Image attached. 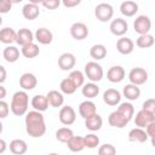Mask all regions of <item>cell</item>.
Masks as SVG:
<instances>
[{
	"instance_id": "obj_1",
	"label": "cell",
	"mask_w": 155,
	"mask_h": 155,
	"mask_svg": "<svg viewBox=\"0 0 155 155\" xmlns=\"http://www.w3.org/2000/svg\"><path fill=\"white\" fill-rule=\"evenodd\" d=\"M25 131L31 138H40L46 133L45 117L41 111L31 110L25 113Z\"/></svg>"
},
{
	"instance_id": "obj_2",
	"label": "cell",
	"mask_w": 155,
	"mask_h": 155,
	"mask_svg": "<svg viewBox=\"0 0 155 155\" xmlns=\"http://www.w3.org/2000/svg\"><path fill=\"white\" fill-rule=\"evenodd\" d=\"M28 107H29V96L27 91L22 90L15 92L10 104V110L12 111V114L16 116L25 115V113L28 111Z\"/></svg>"
},
{
	"instance_id": "obj_3",
	"label": "cell",
	"mask_w": 155,
	"mask_h": 155,
	"mask_svg": "<svg viewBox=\"0 0 155 155\" xmlns=\"http://www.w3.org/2000/svg\"><path fill=\"white\" fill-rule=\"evenodd\" d=\"M103 75H104V70H103L102 65L99 63H97V61L87 62L85 64V76L90 81L98 82L103 79Z\"/></svg>"
},
{
	"instance_id": "obj_4",
	"label": "cell",
	"mask_w": 155,
	"mask_h": 155,
	"mask_svg": "<svg viewBox=\"0 0 155 155\" xmlns=\"http://www.w3.org/2000/svg\"><path fill=\"white\" fill-rule=\"evenodd\" d=\"M94 16L99 22H109L114 16V8L108 2H101L94 7Z\"/></svg>"
},
{
	"instance_id": "obj_5",
	"label": "cell",
	"mask_w": 155,
	"mask_h": 155,
	"mask_svg": "<svg viewBox=\"0 0 155 155\" xmlns=\"http://www.w3.org/2000/svg\"><path fill=\"white\" fill-rule=\"evenodd\" d=\"M128 80H130L131 84H134L137 86L143 85L148 80V71L144 68H140V67L132 68L128 73Z\"/></svg>"
},
{
	"instance_id": "obj_6",
	"label": "cell",
	"mask_w": 155,
	"mask_h": 155,
	"mask_svg": "<svg viewBox=\"0 0 155 155\" xmlns=\"http://www.w3.org/2000/svg\"><path fill=\"white\" fill-rule=\"evenodd\" d=\"M58 119L61 121V124L65 125V126H70L75 122L76 120V113L74 110L73 107L70 105H64L61 108L59 114H58Z\"/></svg>"
},
{
	"instance_id": "obj_7",
	"label": "cell",
	"mask_w": 155,
	"mask_h": 155,
	"mask_svg": "<svg viewBox=\"0 0 155 155\" xmlns=\"http://www.w3.org/2000/svg\"><path fill=\"white\" fill-rule=\"evenodd\" d=\"M150 28H151V21L148 16L140 15V16L136 17V19L133 22V29L136 33H138L139 35L147 34L150 31Z\"/></svg>"
},
{
	"instance_id": "obj_8",
	"label": "cell",
	"mask_w": 155,
	"mask_h": 155,
	"mask_svg": "<svg viewBox=\"0 0 155 155\" xmlns=\"http://www.w3.org/2000/svg\"><path fill=\"white\" fill-rule=\"evenodd\" d=\"M153 121H155V113H150L144 109H140L139 111H137V114L134 116V124L137 127L145 128Z\"/></svg>"
},
{
	"instance_id": "obj_9",
	"label": "cell",
	"mask_w": 155,
	"mask_h": 155,
	"mask_svg": "<svg viewBox=\"0 0 155 155\" xmlns=\"http://www.w3.org/2000/svg\"><path fill=\"white\" fill-rule=\"evenodd\" d=\"M69 31H70L71 38L74 40H76V41H81V40L86 39L88 36V28L82 22H75V23H73Z\"/></svg>"
},
{
	"instance_id": "obj_10",
	"label": "cell",
	"mask_w": 155,
	"mask_h": 155,
	"mask_svg": "<svg viewBox=\"0 0 155 155\" xmlns=\"http://www.w3.org/2000/svg\"><path fill=\"white\" fill-rule=\"evenodd\" d=\"M109 29H110V33L113 35L124 36L128 30V24H127L126 19H124V18H115L110 22Z\"/></svg>"
},
{
	"instance_id": "obj_11",
	"label": "cell",
	"mask_w": 155,
	"mask_h": 155,
	"mask_svg": "<svg viewBox=\"0 0 155 155\" xmlns=\"http://www.w3.org/2000/svg\"><path fill=\"white\" fill-rule=\"evenodd\" d=\"M75 64H76V58L70 52H64L58 57V67L64 71L71 70L75 67Z\"/></svg>"
},
{
	"instance_id": "obj_12",
	"label": "cell",
	"mask_w": 155,
	"mask_h": 155,
	"mask_svg": "<svg viewBox=\"0 0 155 155\" xmlns=\"http://www.w3.org/2000/svg\"><path fill=\"white\" fill-rule=\"evenodd\" d=\"M125 69L121 67V65H113L108 69L107 71V78L110 82L113 84H117V82H121L124 79H125Z\"/></svg>"
},
{
	"instance_id": "obj_13",
	"label": "cell",
	"mask_w": 155,
	"mask_h": 155,
	"mask_svg": "<svg viewBox=\"0 0 155 155\" xmlns=\"http://www.w3.org/2000/svg\"><path fill=\"white\" fill-rule=\"evenodd\" d=\"M38 79L33 73H24L19 78V86L24 91H31L36 87Z\"/></svg>"
},
{
	"instance_id": "obj_14",
	"label": "cell",
	"mask_w": 155,
	"mask_h": 155,
	"mask_svg": "<svg viewBox=\"0 0 155 155\" xmlns=\"http://www.w3.org/2000/svg\"><path fill=\"white\" fill-rule=\"evenodd\" d=\"M103 101L110 107H115L121 102V93L116 88H108L103 93Z\"/></svg>"
},
{
	"instance_id": "obj_15",
	"label": "cell",
	"mask_w": 155,
	"mask_h": 155,
	"mask_svg": "<svg viewBox=\"0 0 155 155\" xmlns=\"http://www.w3.org/2000/svg\"><path fill=\"white\" fill-rule=\"evenodd\" d=\"M108 122L111 127H115V128H124L128 122L130 120L126 119L121 113H119L117 110L113 111L109 114V117H108Z\"/></svg>"
},
{
	"instance_id": "obj_16",
	"label": "cell",
	"mask_w": 155,
	"mask_h": 155,
	"mask_svg": "<svg viewBox=\"0 0 155 155\" xmlns=\"http://www.w3.org/2000/svg\"><path fill=\"white\" fill-rule=\"evenodd\" d=\"M116 50H117L119 53H121V54H130V53H132L133 50H134V42H133L130 38L121 36V38L116 41Z\"/></svg>"
},
{
	"instance_id": "obj_17",
	"label": "cell",
	"mask_w": 155,
	"mask_h": 155,
	"mask_svg": "<svg viewBox=\"0 0 155 155\" xmlns=\"http://www.w3.org/2000/svg\"><path fill=\"white\" fill-rule=\"evenodd\" d=\"M34 39L41 45H48L53 40V34L47 28H39L34 33Z\"/></svg>"
},
{
	"instance_id": "obj_18",
	"label": "cell",
	"mask_w": 155,
	"mask_h": 155,
	"mask_svg": "<svg viewBox=\"0 0 155 155\" xmlns=\"http://www.w3.org/2000/svg\"><path fill=\"white\" fill-rule=\"evenodd\" d=\"M34 40V33L28 28H22L16 34V42L19 46H24L29 42H33Z\"/></svg>"
},
{
	"instance_id": "obj_19",
	"label": "cell",
	"mask_w": 155,
	"mask_h": 155,
	"mask_svg": "<svg viewBox=\"0 0 155 155\" xmlns=\"http://www.w3.org/2000/svg\"><path fill=\"white\" fill-rule=\"evenodd\" d=\"M85 126L87 130L92 131V132H96V131H99L103 126V119L101 115H98L97 113H94L93 115L88 116L85 119Z\"/></svg>"
},
{
	"instance_id": "obj_20",
	"label": "cell",
	"mask_w": 155,
	"mask_h": 155,
	"mask_svg": "<svg viewBox=\"0 0 155 155\" xmlns=\"http://www.w3.org/2000/svg\"><path fill=\"white\" fill-rule=\"evenodd\" d=\"M149 139L147 132L142 127H134L128 132V140L134 143H145Z\"/></svg>"
},
{
	"instance_id": "obj_21",
	"label": "cell",
	"mask_w": 155,
	"mask_h": 155,
	"mask_svg": "<svg viewBox=\"0 0 155 155\" xmlns=\"http://www.w3.org/2000/svg\"><path fill=\"white\" fill-rule=\"evenodd\" d=\"M122 94H124V97H125L127 101H130V102L137 101V99L140 97V88H139L137 85L130 82V84H127L126 86H124Z\"/></svg>"
},
{
	"instance_id": "obj_22",
	"label": "cell",
	"mask_w": 155,
	"mask_h": 155,
	"mask_svg": "<svg viewBox=\"0 0 155 155\" xmlns=\"http://www.w3.org/2000/svg\"><path fill=\"white\" fill-rule=\"evenodd\" d=\"M94 113H97V108H96V104L90 101V99H86L84 102L80 103L79 105V114L82 119H86L91 115H93Z\"/></svg>"
},
{
	"instance_id": "obj_23",
	"label": "cell",
	"mask_w": 155,
	"mask_h": 155,
	"mask_svg": "<svg viewBox=\"0 0 155 155\" xmlns=\"http://www.w3.org/2000/svg\"><path fill=\"white\" fill-rule=\"evenodd\" d=\"M46 98H47V102H48V105H51L52 108H59L63 105L64 103V97H63V93L57 91V90H51L47 94H46Z\"/></svg>"
},
{
	"instance_id": "obj_24",
	"label": "cell",
	"mask_w": 155,
	"mask_h": 155,
	"mask_svg": "<svg viewBox=\"0 0 155 155\" xmlns=\"http://www.w3.org/2000/svg\"><path fill=\"white\" fill-rule=\"evenodd\" d=\"M120 12L125 17H133L138 12V4L133 0H126L120 5Z\"/></svg>"
},
{
	"instance_id": "obj_25",
	"label": "cell",
	"mask_w": 155,
	"mask_h": 155,
	"mask_svg": "<svg viewBox=\"0 0 155 155\" xmlns=\"http://www.w3.org/2000/svg\"><path fill=\"white\" fill-rule=\"evenodd\" d=\"M22 15L25 19L28 21H33V19H36L40 15V8L38 5L35 4H31V2H28L23 6L22 8Z\"/></svg>"
},
{
	"instance_id": "obj_26",
	"label": "cell",
	"mask_w": 155,
	"mask_h": 155,
	"mask_svg": "<svg viewBox=\"0 0 155 155\" xmlns=\"http://www.w3.org/2000/svg\"><path fill=\"white\" fill-rule=\"evenodd\" d=\"M16 34L17 31L11 27H5L0 29V42L5 45H11L16 42Z\"/></svg>"
},
{
	"instance_id": "obj_27",
	"label": "cell",
	"mask_w": 155,
	"mask_h": 155,
	"mask_svg": "<svg viewBox=\"0 0 155 155\" xmlns=\"http://www.w3.org/2000/svg\"><path fill=\"white\" fill-rule=\"evenodd\" d=\"M10 151L15 155H22V154H25L27 150H28V144L25 140L23 139H13L10 142Z\"/></svg>"
},
{
	"instance_id": "obj_28",
	"label": "cell",
	"mask_w": 155,
	"mask_h": 155,
	"mask_svg": "<svg viewBox=\"0 0 155 155\" xmlns=\"http://www.w3.org/2000/svg\"><path fill=\"white\" fill-rule=\"evenodd\" d=\"M81 93H82V96L86 97L87 99H92V98H94V97L98 96V93H99V86L97 85V82L90 81V82L82 85Z\"/></svg>"
},
{
	"instance_id": "obj_29",
	"label": "cell",
	"mask_w": 155,
	"mask_h": 155,
	"mask_svg": "<svg viewBox=\"0 0 155 155\" xmlns=\"http://www.w3.org/2000/svg\"><path fill=\"white\" fill-rule=\"evenodd\" d=\"M2 57L8 63H15L19 58V50L13 45H7L2 51Z\"/></svg>"
},
{
	"instance_id": "obj_30",
	"label": "cell",
	"mask_w": 155,
	"mask_h": 155,
	"mask_svg": "<svg viewBox=\"0 0 155 155\" xmlns=\"http://www.w3.org/2000/svg\"><path fill=\"white\" fill-rule=\"evenodd\" d=\"M30 104L34 108V110H38V111H41V113L45 111V110H47V108H48L47 98L44 94H36V96H34L31 98V101H30Z\"/></svg>"
},
{
	"instance_id": "obj_31",
	"label": "cell",
	"mask_w": 155,
	"mask_h": 155,
	"mask_svg": "<svg viewBox=\"0 0 155 155\" xmlns=\"http://www.w3.org/2000/svg\"><path fill=\"white\" fill-rule=\"evenodd\" d=\"M65 144L68 145V149L73 153H79L85 149L84 137H80V136H73Z\"/></svg>"
},
{
	"instance_id": "obj_32",
	"label": "cell",
	"mask_w": 155,
	"mask_h": 155,
	"mask_svg": "<svg viewBox=\"0 0 155 155\" xmlns=\"http://www.w3.org/2000/svg\"><path fill=\"white\" fill-rule=\"evenodd\" d=\"M90 56L93 61H102L107 56V47L103 44H94L90 48Z\"/></svg>"
},
{
	"instance_id": "obj_33",
	"label": "cell",
	"mask_w": 155,
	"mask_h": 155,
	"mask_svg": "<svg viewBox=\"0 0 155 155\" xmlns=\"http://www.w3.org/2000/svg\"><path fill=\"white\" fill-rule=\"evenodd\" d=\"M21 53L23 54V57L25 58H35L36 56H39L40 53V48L34 42H29L24 46H22L21 48Z\"/></svg>"
},
{
	"instance_id": "obj_34",
	"label": "cell",
	"mask_w": 155,
	"mask_h": 155,
	"mask_svg": "<svg viewBox=\"0 0 155 155\" xmlns=\"http://www.w3.org/2000/svg\"><path fill=\"white\" fill-rule=\"evenodd\" d=\"M119 113H121L126 119H128L130 121L132 120L133 115H134V107L132 105V103L130 102H124V103H119V107L116 109Z\"/></svg>"
},
{
	"instance_id": "obj_35",
	"label": "cell",
	"mask_w": 155,
	"mask_h": 155,
	"mask_svg": "<svg viewBox=\"0 0 155 155\" xmlns=\"http://www.w3.org/2000/svg\"><path fill=\"white\" fill-rule=\"evenodd\" d=\"M136 45L138 47H140V48H149V47H151L154 45V36L151 34H149V33L142 34V35H139L137 38Z\"/></svg>"
},
{
	"instance_id": "obj_36",
	"label": "cell",
	"mask_w": 155,
	"mask_h": 155,
	"mask_svg": "<svg viewBox=\"0 0 155 155\" xmlns=\"http://www.w3.org/2000/svg\"><path fill=\"white\" fill-rule=\"evenodd\" d=\"M73 136H74V132L69 127H61L56 131V139L61 143H67Z\"/></svg>"
},
{
	"instance_id": "obj_37",
	"label": "cell",
	"mask_w": 155,
	"mask_h": 155,
	"mask_svg": "<svg viewBox=\"0 0 155 155\" xmlns=\"http://www.w3.org/2000/svg\"><path fill=\"white\" fill-rule=\"evenodd\" d=\"M59 88H61V92L64 93V94H73L78 90V87L74 85V82L69 78H65V79H63L61 81Z\"/></svg>"
},
{
	"instance_id": "obj_38",
	"label": "cell",
	"mask_w": 155,
	"mask_h": 155,
	"mask_svg": "<svg viewBox=\"0 0 155 155\" xmlns=\"http://www.w3.org/2000/svg\"><path fill=\"white\" fill-rule=\"evenodd\" d=\"M76 87H81L85 84V74L80 70H71L69 76H68Z\"/></svg>"
},
{
	"instance_id": "obj_39",
	"label": "cell",
	"mask_w": 155,
	"mask_h": 155,
	"mask_svg": "<svg viewBox=\"0 0 155 155\" xmlns=\"http://www.w3.org/2000/svg\"><path fill=\"white\" fill-rule=\"evenodd\" d=\"M84 143H85V148L94 149L99 145V137L96 136L94 133H88L84 137Z\"/></svg>"
},
{
	"instance_id": "obj_40",
	"label": "cell",
	"mask_w": 155,
	"mask_h": 155,
	"mask_svg": "<svg viewBox=\"0 0 155 155\" xmlns=\"http://www.w3.org/2000/svg\"><path fill=\"white\" fill-rule=\"evenodd\" d=\"M116 153V148L113 144L105 143L98 148V154L99 155H114Z\"/></svg>"
},
{
	"instance_id": "obj_41",
	"label": "cell",
	"mask_w": 155,
	"mask_h": 155,
	"mask_svg": "<svg viewBox=\"0 0 155 155\" xmlns=\"http://www.w3.org/2000/svg\"><path fill=\"white\" fill-rule=\"evenodd\" d=\"M12 8V2L10 0H0V15L8 13Z\"/></svg>"
},
{
	"instance_id": "obj_42",
	"label": "cell",
	"mask_w": 155,
	"mask_h": 155,
	"mask_svg": "<svg viewBox=\"0 0 155 155\" xmlns=\"http://www.w3.org/2000/svg\"><path fill=\"white\" fill-rule=\"evenodd\" d=\"M42 6L48 10H56L61 5V0H42Z\"/></svg>"
},
{
	"instance_id": "obj_43",
	"label": "cell",
	"mask_w": 155,
	"mask_h": 155,
	"mask_svg": "<svg viewBox=\"0 0 155 155\" xmlns=\"http://www.w3.org/2000/svg\"><path fill=\"white\" fill-rule=\"evenodd\" d=\"M8 113H10V105H8V103H6L4 99H0V119L7 117Z\"/></svg>"
},
{
	"instance_id": "obj_44",
	"label": "cell",
	"mask_w": 155,
	"mask_h": 155,
	"mask_svg": "<svg viewBox=\"0 0 155 155\" xmlns=\"http://www.w3.org/2000/svg\"><path fill=\"white\" fill-rule=\"evenodd\" d=\"M142 109L148 110L150 113H155V99L154 98H149V99L144 101V103L142 105Z\"/></svg>"
},
{
	"instance_id": "obj_45",
	"label": "cell",
	"mask_w": 155,
	"mask_h": 155,
	"mask_svg": "<svg viewBox=\"0 0 155 155\" xmlns=\"http://www.w3.org/2000/svg\"><path fill=\"white\" fill-rule=\"evenodd\" d=\"M145 132L148 134V137L151 139V144L154 145V136H155V121L150 122L147 127H145Z\"/></svg>"
},
{
	"instance_id": "obj_46",
	"label": "cell",
	"mask_w": 155,
	"mask_h": 155,
	"mask_svg": "<svg viewBox=\"0 0 155 155\" xmlns=\"http://www.w3.org/2000/svg\"><path fill=\"white\" fill-rule=\"evenodd\" d=\"M61 2L63 4L64 7L73 8V7H76L78 5H80L81 4V0H61Z\"/></svg>"
},
{
	"instance_id": "obj_47",
	"label": "cell",
	"mask_w": 155,
	"mask_h": 155,
	"mask_svg": "<svg viewBox=\"0 0 155 155\" xmlns=\"http://www.w3.org/2000/svg\"><path fill=\"white\" fill-rule=\"evenodd\" d=\"M6 78H7V71L5 69V67L0 65V84L5 82L6 81Z\"/></svg>"
},
{
	"instance_id": "obj_48",
	"label": "cell",
	"mask_w": 155,
	"mask_h": 155,
	"mask_svg": "<svg viewBox=\"0 0 155 155\" xmlns=\"http://www.w3.org/2000/svg\"><path fill=\"white\" fill-rule=\"evenodd\" d=\"M6 149H7V143H6L2 138H0V154L5 153V151H6Z\"/></svg>"
},
{
	"instance_id": "obj_49",
	"label": "cell",
	"mask_w": 155,
	"mask_h": 155,
	"mask_svg": "<svg viewBox=\"0 0 155 155\" xmlns=\"http://www.w3.org/2000/svg\"><path fill=\"white\" fill-rule=\"evenodd\" d=\"M6 94H7V91H6V88L0 84V99H4L5 97H6Z\"/></svg>"
},
{
	"instance_id": "obj_50",
	"label": "cell",
	"mask_w": 155,
	"mask_h": 155,
	"mask_svg": "<svg viewBox=\"0 0 155 155\" xmlns=\"http://www.w3.org/2000/svg\"><path fill=\"white\" fill-rule=\"evenodd\" d=\"M29 2L35 4V5H39V4H41V2H42V0H29Z\"/></svg>"
},
{
	"instance_id": "obj_51",
	"label": "cell",
	"mask_w": 155,
	"mask_h": 155,
	"mask_svg": "<svg viewBox=\"0 0 155 155\" xmlns=\"http://www.w3.org/2000/svg\"><path fill=\"white\" fill-rule=\"evenodd\" d=\"M10 1H11L12 5H13V4H19V2H22L23 0H10Z\"/></svg>"
},
{
	"instance_id": "obj_52",
	"label": "cell",
	"mask_w": 155,
	"mask_h": 155,
	"mask_svg": "<svg viewBox=\"0 0 155 155\" xmlns=\"http://www.w3.org/2000/svg\"><path fill=\"white\" fill-rule=\"evenodd\" d=\"M2 130H4V125H2V122L0 121V134L2 133Z\"/></svg>"
},
{
	"instance_id": "obj_53",
	"label": "cell",
	"mask_w": 155,
	"mask_h": 155,
	"mask_svg": "<svg viewBox=\"0 0 155 155\" xmlns=\"http://www.w3.org/2000/svg\"><path fill=\"white\" fill-rule=\"evenodd\" d=\"M1 24H2V17L0 16V27H1Z\"/></svg>"
},
{
	"instance_id": "obj_54",
	"label": "cell",
	"mask_w": 155,
	"mask_h": 155,
	"mask_svg": "<svg viewBox=\"0 0 155 155\" xmlns=\"http://www.w3.org/2000/svg\"><path fill=\"white\" fill-rule=\"evenodd\" d=\"M133 1H137V0H133Z\"/></svg>"
},
{
	"instance_id": "obj_55",
	"label": "cell",
	"mask_w": 155,
	"mask_h": 155,
	"mask_svg": "<svg viewBox=\"0 0 155 155\" xmlns=\"http://www.w3.org/2000/svg\"><path fill=\"white\" fill-rule=\"evenodd\" d=\"M102 1H103V0H102Z\"/></svg>"
}]
</instances>
